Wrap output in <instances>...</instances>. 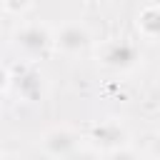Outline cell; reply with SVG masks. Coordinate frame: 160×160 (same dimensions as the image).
Segmentation results:
<instances>
[{"label": "cell", "instance_id": "1", "mask_svg": "<svg viewBox=\"0 0 160 160\" xmlns=\"http://www.w3.org/2000/svg\"><path fill=\"white\" fill-rule=\"evenodd\" d=\"M52 45V35L48 32V28L42 25H22L18 32H15V48L30 58H38V55H45L48 48Z\"/></svg>", "mask_w": 160, "mask_h": 160}, {"label": "cell", "instance_id": "2", "mask_svg": "<svg viewBox=\"0 0 160 160\" xmlns=\"http://www.w3.org/2000/svg\"><path fill=\"white\" fill-rule=\"evenodd\" d=\"M100 60L112 70H128L138 62V48L128 40H110L100 48Z\"/></svg>", "mask_w": 160, "mask_h": 160}, {"label": "cell", "instance_id": "3", "mask_svg": "<svg viewBox=\"0 0 160 160\" xmlns=\"http://www.w3.org/2000/svg\"><path fill=\"white\" fill-rule=\"evenodd\" d=\"M55 48L62 50L65 55H78L90 45V32L82 25H65L55 38H52Z\"/></svg>", "mask_w": 160, "mask_h": 160}, {"label": "cell", "instance_id": "4", "mask_svg": "<svg viewBox=\"0 0 160 160\" xmlns=\"http://www.w3.org/2000/svg\"><path fill=\"white\" fill-rule=\"evenodd\" d=\"M75 148H78V135L72 130H65V128L48 132L42 140V152L52 155V158H68L75 152Z\"/></svg>", "mask_w": 160, "mask_h": 160}, {"label": "cell", "instance_id": "5", "mask_svg": "<svg viewBox=\"0 0 160 160\" xmlns=\"http://www.w3.org/2000/svg\"><path fill=\"white\" fill-rule=\"evenodd\" d=\"M12 85H15V92L18 98L28 100V102H35L40 95H42V80L35 70H20L15 78H10Z\"/></svg>", "mask_w": 160, "mask_h": 160}, {"label": "cell", "instance_id": "6", "mask_svg": "<svg viewBox=\"0 0 160 160\" xmlns=\"http://www.w3.org/2000/svg\"><path fill=\"white\" fill-rule=\"evenodd\" d=\"M138 30H140L142 38L158 40V35H160V12H158L155 5H148V8L140 12V18H138Z\"/></svg>", "mask_w": 160, "mask_h": 160}, {"label": "cell", "instance_id": "7", "mask_svg": "<svg viewBox=\"0 0 160 160\" xmlns=\"http://www.w3.org/2000/svg\"><path fill=\"white\" fill-rule=\"evenodd\" d=\"M92 140L95 142H102V145H118L125 140V132L115 125V122H102L92 130Z\"/></svg>", "mask_w": 160, "mask_h": 160}, {"label": "cell", "instance_id": "8", "mask_svg": "<svg viewBox=\"0 0 160 160\" xmlns=\"http://www.w3.org/2000/svg\"><path fill=\"white\" fill-rule=\"evenodd\" d=\"M5 10H10V12H22L28 5H30V0H2L0 2Z\"/></svg>", "mask_w": 160, "mask_h": 160}, {"label": "cell", "instance_id": "9", "mask_svg": "<svg viewBox=\"0 0 160 160\" xmlns=\"http://www.w3.org/2000/svg\"><path fill=\"white\" fill-rule=\"evenodd\" d=\"M8 82H10V75H8V70H5L2 65H0V90H2V88H5Z\"/></svg>", "mask_w": 160, "mask_h": 160}, {"label": "cell", "instance_id": "10", "mask_svg": "<svg viewBox=\"0 0 160 160\" xmlns=\"http://www.w3.org/2000/svg\"><path fill=\"white\" fill-rule=\"evenodd\" d=\"M0 2H2V0H0Z\"/></svg>", "mask_w": 160, "mask_h": 160}]
</instances>
